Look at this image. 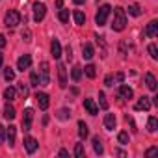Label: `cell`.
Segmentation results:
<instances>
[{"instance_id":"1","label":"cell","mask_w":158,"mask_h":158,"mask_svg":"<svg viewBox=\"0 0 158 158\" xmlns=\"http://www.w3.org/2000/svg\"><path fill=\"white\" fill-rule=\"evenodd\" d=\"M127 28V11L123 8H114V21H112V30L114 32H123Z\"/></svg>"},{"instance_id":"2","label":"cell","mask_w":158,"mask_h":158,"mask_svg":"<svg viewBox=\"0 0 158 158\" xmlns=\"http://www.w3.org/2000/svg\"><path fill=\"white\" fill-rule=\"evenodd\" d=\"M21 23H23V15H21L17 10L6 11V15H4V24H6L8 28H17Z\"/></svg>"},{"instance_id":"3","label":"cell","mask_w":158,"mask_h":158,"mask_svg":"<svg viewBox=\"0 0 158 158\" xmlns=\"http://www.w3.org/2000/svg\"><path fill=\"white\" fill-rule=\"evenodd\" d=\"M112 13V6L110 4H102L99 10H97V15H95V24L97 26H104L108 23V17Z\"/></svg>"},{"instance_id":"4","label":"cell","mask_w":158,"mask_h":158,"mask_svg":"<svg viewBox=\"0 0 158 158\" xmlns=\"http://www.w3.org/2000/svg\"><path fill=\"white\" fill-rule=\"evenodd\" d=\"M39 86H48L50 84V65L48 61H41L39 63Z\"/></svg>"},{"instance_id":"5","label":"cell","mask_w":158,"mask_h":158,"mask_svg":"<svg viewBox=\"0 0 158 158\" xmlns=\"http://www.w3.org/2000/svg\"><path fill=\"white\" fill-rule=\"evenodd\" d=\"M32 11H34V21L35 23H41L45 19V15H47V6L43 2H35L32 6Z\"/></svg>"},{"instance_id":"6","label":"cell","mask_w":158,"mask_h":158,"mask_svg":"<svg viewBox=\"0 0 158 158\" xmlns=\"http://www.w3.org/2000/svg\"><path fill=\"white\" fill-rule=\"evenodd\" d=\"M151 108H152L151 97H145V95H143V97H139V99H138V102L134 104V110H138V112H141V110H143V112H149Z\"/></svg>"},{"instance_id":"7","label":"cell","mask_w":158,"mask_h":158,"mask_svg":"<svg viewBox=\"0 0 158 158\" xmlns=\"http://www.w3.org/2000/svg\"><path fill=\"white\" fill-rule=\"evenodd\" d=\"M32 123H34V110L32 108H26L24 110V115H23V130L24 132L32 130Z\"/></svg>"},{"instance_id":"8","label":"cell","mask_w":158,"mask_h":158,"mask_svg":"<svg viewBox=\"0 0 158 158\" xmlns=\"http://www.w3.org/2000/svg\"><path fill=\"white\" fill-rule=\"evenodd\" d=\"M30 67H32V56H30V54H23V56L17 60V69L24 73V71H28Z\"/></svg>"},{"instance_id":"9","label":"cell","mask_w":158,"mask_h":158,"mask_svg":"<svg viewBox=\"0 0 158 158\" xmlns=\"http://www.w3.org/2000/svg\"><path fill=\"white\" fill-rule=\"evenodd\" d=\"M37 147H39V143H37V139H35L34 136H26V138H24V151H26L28 154H34V152L37 151Z\"/></svg>"},{"instance_id":"10","label":"cell","mask_w":158,"mask_h":158,"mask_svg":"<svg viewBox=\"0 0 158 158\" xmlns=\"http://www.w3.org/2000/svg\"><path fill=\"white\" fill-rule=\"evenodd\" d=\"M58 84H60V88H67V69H65V65L63 63H58Z\"/></svg>"},{"instance_id":"11","label":"cell","mask_w":158,"mask_h":158,"mask_svg":"<svg viewBox=\"0 0 158 158\" xmlns=\"http://www.w3.org/2000/svg\"><path fill=\"white\" fill-rule=\"evenodd\" d=\"M132 97H134V89H132L130 86H127V84L121 82V86H119V99H123V101H130Z\"/></svg>"},{"instance_id":"12","label":"cell","mask_w":158,"mask_h":158,"mask_svg":"<svg viewBox=\"0 0 158 158\" xmlns=\"http://www.w3.org/2000/svg\"><path fill=\"white\" fill-rule=\"evenodd\" d=\"M143 35H145V37H156V35H158V21H151V23L145 26Z\"/></svg>"},{"instance_id":"13","label":"cell","mask_w":158,"mask_h":158,"mask_svg":"<svg viewBox=\"0 0 158 158\" xmlns=\"http://www.w3.org/2000/svg\"><path fill=\"white\" fill-rule=\"evenodd\" d=\"M84 108L89 115H97L99 114V104L93 101V99H84Z\"/></svg>"},{"instance_id":"14","label":"cell","mask_w":158,"mask_h":158,"mask_svg":"<svg viewBox=\"0 0 158 158\" xmlns=\"http://www.w3.org/2000/svg\"><path fill=\"white\" fill-rule=\"evenodd\" d=\"M15 138H17V127H15V125H10V127L6 128V141H8L10 147L15 145Z\"/></svg>"},{"instance_id":"15","label":"cell","mask_w":158,"mask_h":158,"mask_svg":"<svg viewBox=\"0 0 158 158\" xmlns=\"http://www.w3.org/2000/svg\"><path fill=\"white\" fill-rule=\"evenodd\" d=\"M35 101H37V104H39V108H41V110H47V108H48V104H50V101H48V95H47L45 91H37V95H35Z\"/></svg>"},{"instance_id":"16","label":"cell","mask_w":158,"mask_h":158,"mask_svg":"<svg viewBox=\"0 0 158 158\" xmlns=\"http://www.w3.org/2000/svg\"><path fill=\"white\" fill-rule=\"evenodd\" d=\"M143 80H145V86H147L151 91H156V89H158V86H156V78H154L152 73H145Z\"/></svg>"},{"instance_id":"17","label":"cell","mask_w":158,"mask_h":158,"mask_svg":"<svg viewBox=\"0 0 158 158\" xmlns=\"http://www.w3.org/2000/svg\"><path fill=\"white\" fill-rule=\"evenodd\" d=\"M50 54H52L54 60H58L61 56V43L58 39H52V43H50Z\"/></svg>"},{"instance_id":"18","label":"cell","mask_w":158,"mask_h":158,"mask_svg":"<svg viewBox=\"0 0 158 158\" xmlns=\"http://www.w3.org/2000/svg\"><path fill=\"white\" fill-rule=\"evenodd\" d=\"M93 56H95L93 45H91V43H84V45H82V58H84V60H91Z\"/></svg>"},{"instance_id":"19","label":"cell","mask_w":158,"mask_h":158,"mask_svg":"<svg viewBox=\"0 0 158 158\" xmlns=\"http://www.w3.org/2000/svg\"><path fill=\"white\" fill-rule=\"evenodd\" d=\"M89 136V128H88V125L80 119V121H78V138H80V139H86Z\"/></svg>"},{"instance_id":"20","label":"cell","mask_w":158,"mask_h":158,"mask_svg":"<svg viewBox=\"0 0 158 158\" xmlns=\"http://www.w3.org/2000/svg\"><path fill=\"white\" fill-rule=\"evenodd\" d=\"M115 125H117L115 115H114V114H106V115H104V127H106L108 130H114V128H115Z\"/></svg>"},{"instance_id":"21","label":"cell","mask_w":158,"mask_h":158,"mask_svg":"<svg viewBox=\"0 0 158 158\" xmlns=\"http://www.w3.org/2000/svg\"><path fill=\"white\" fill-rule=\"evenodd\" d=\"M2 115H4L6 119H10V121H11V119H15V115H17V114H15L13 104H10V102H8V104L4 106V110H2Z\"/></svg>"},{"instance_id":"22","label":"cell","mask_w":158,"mask_h":158,"mask_svg":"<svg viewBox=\"0 0 158 158\" xmlns=\"http://www.w3.org/2000/svg\"><path fill=\"white\" fill-rule=\"evenodd\" d=\"M91 143H93V151H95V154H104V147H102V141H101V138L99 136H95L93 139H91Z\"/></svg>"},{"instance_id":"23","label":"cell","mask_w":158,"mask_h":158,"mask_svg":"<svg viewBox=\"0 0 158 158\" xmlns=\"http://www.w3.org/2000/svg\"><path fill=\"white\" fill-rule=\"evenodd\" d=\"M73 19H74V23H76L78 26H84V24H86V15H84L80 10H74V11H73Z\"/></svg>"},{"instance_id":"24","label":"cell","mask_w":158,"mask_h":158,"mask_svg":"<svg viewBox=\"0 0 158 158\" xmlns=\"http://www.w3.org/2000/svg\"><path fill=\"white\" fill-rule=\"evenodd\" d=\"M82 67L80 65H74L73 69H71V78H73V82H78V80H80V78H82Z\"/></svg>"},{"instance_id":"25","label":"cell","mask_w":158,"mask_h":158,"mask_svg":"<svg viewBox=\"0 0 158 158\" xmlns=\"http://www.w3.org/2000/svg\"><path fill=\"white\" fill-rule=\"evenodd\" d=\"M15 97H17V89H15V88H11V86H10V88H6V89H4V99H6L8 102L15 101Z\"/></svg>"},{"instance_id":"26","label":"cell","mask_w":158,"mask_h":158,"mask_svg":"<svg viewBox=\"0 0 158 158\" xmlns=\"http://www.w3.org/2000/svg\"><path fill=\"white\" fill-rule=\"evenodd\" d=\"M82 71L86 73V76H88V78H95V76H97V67H95L93 63H88Z\"/></svg>"},{"instance_id":"27","label":"cell","mask_w":158,"mask_h":158,"mask_svg":"<svg viewBox=\"0 0 158 158\" xmlns=\"http://www.w3.org/2000/svg\"><path fill=\"white\" fill-rule=\"evenodd\" d=\"M128 15H132V17H139L141 15V8H139V4H130L128 6Z\"/></svg>"},{"instance_id":"28","label":"cell","mask_w":158,"mask_h":158,"mask_svg":"<svg viewBox=\"0 0 158 158\" xmlns=\"http://www.w3.org/2000/svg\"><path fill=\"white\" fill-rule=\"evenodd\" d=\"M156 128H158V119L154 115H151L149 121H147V130L149 132H156Z\"/></svg>"},{"instance_id":"29","label":"cell","mask_w":158,"mask_h":158,"mask_svg":"<svg viewBox=\"0 0 158 158\" xmlns=\"http://www.w3.org/2000/svg\"><path fill=\"white\" fill-rule=\"evenodd\" d=\"M117 141H119L121 145H128V141H130V136H128V132H127V130H121V132L117 134Z\"/></svg>"},{"instance_id":"30","label":"cell","mask_w":158,"mask_h":158,"mask_svg":"<svg viewBox=\"0 0 158 158\" xmlns=\"http://www.w3.org/2000/svg\"><path fill=\"white\" fill-rule=\"evenodd\" d=\"M56 117H58V119H61V121H67V119H71V110H67V108H61V110H58Z\"/></svg>"},{"instance_id":"31","label":"cell","mask_w":158,"mask_h":158,"mask_svg":"<svg viewBox=\"0 0 158 158\" xmlns=\"http://www.w3.org/2000/svg\"><path fill=\"white\" fill-rule=\"evenodd\" d=\"M147 52H149V56H151L152 60H158V47H156V43H151V45L147 47Z\"/></svg>"},{"instance_id":"32","label":"cell","mask_w":158,"mask_h":158,"mask_svg":"<svg viewBox=\"0 0 158 158\" xmlns=\"http://www.w3.org/2000/svg\"><path fill=\"white\" fill-rule=\"evenodd\" d=\"M4 78H6L8 82H13V80H15V71H13L11 67H6V69H4Z\"/></svg>"},{"instance_id":"33","label":"cell","mask_w":158,"mask_h":158,"mask_svg":"<svg viewBox=\"0 0 158 158\" xmlns=\"http://www.w3.org/2000/svg\"><path fill=\"white\" fill-rule=\"evenodd\" d=\"M28 86H32V88H37V86H39V74H37L35 71L30 73V84H28Z\"/></svg>"},{"instance_id":"34","label":"cell","mask_w":158,"mask_h":158,"mask_svg":"<svg viewBox=\"0 0 158 158\" xmlns=\"http://www.w3.org/2000/svg\"><path fill=\"white\" fill-rule=\"evenodd\" d=\"M86 154V151H84V143H76L74 145V156L76 158H82Z\"/></svg>"},{"instance_id":"35","label":"cell","mask_w":158,"mask_h":158,"mask_svg":"<svg viewBox=\"0 0 158 158\" xmlns=\"http://www.w3.org/2000/svg\"><path fill=\"white\" fill-rule=\"evenodd\" d=\"M21 37H23L26 43H30V41H32V32H30V28H28V26H24V28L21 30Z\"/></svg>"},{"instance_id":"36","label":"cell","mask_w":158,"mask_h":158,"mask_svg":"<svg viewBox=\"0 0 158 158\" xmlns=\"http://www.w3.org/2000/svg\"><path fill=\"white\" fill-rule=\"evenodd\" d=\"M99 106L102 110H108V101H106V95L102 91H99Z\"/></svg>"},{"instance_id":"37","label":"cell","mask_w":158,"mask_h":158,"mask_svg":"<svg viewBox=\"0 0 158 158\" xmlns=\"http://www.w3.org/2000/svg\"><path fill=\"white\" fill-rule=\"evenodd\" d=\"M58 19L61 21V23H69V10H60V13H58Z\"/></svg>"},{"instance_id":"38","label":"cell","mask_w":158,"mask_h":158,"mask_svg":"<svg viewBox=\"0 0 158 158\" xmlns=\"http://www.w3.org/2000/svg\"><path fill=\"white\" fill-rule=\"evenodd\" d=\"M114 84H115V76H114V74H106V78H104V86L114 88Z\"/></svg>"},{"instance_id":"39","label":"cell","mask_w":158,"mask_h":158,"mask_svg":"<svg viewBox=\"0 0 158 158\" xmlns=\"http://www.w3.org/2000/svg\"><path fill=\"white\" fill-rule=\"evenodd\" d=\"M19 93L23 95V99H26V97H28V86H26L24 82H21V84H19Z\"/></svg>"},{"instance_id":"40","label":"cell","mask_w":158,"mask_h":158,"mask_svg":"<svg viewBox=\"0 0 158 158\" xmlns=\"http://www.w3.org/2000/svg\"><path fill=\"white\" fill-rule=\"evenodd\" d=\"M119 54H121V58H127V43L125 41H121V45H119Z\"/></svg>"},{"instance_id":"41","label":"cell","mask_w":158,"mask_h":158,"mask_svg":"<svg viewBox=\"0 0 158 158\" xmlns=\"http://www.w3.org/2000/svg\"><path fill=\"white\" fill-rule=\"evenodd\" d=\"M4 139H6V128H4L2 125H0V145L4 143Z\"/></svg>"},{"instance_id":"42","label":"cell","mask_w":158,"mask_h":158,"mask_svg":"<svg viewBox=\"0 0 158 158\" xmlns=\"http://www.w3.org/2000/svg\"><path fill=\"white\" fill-rule=\"evenodd\" d=\"M65 56H67V60H71V58H73V48H71L69 45L65 47Z\"/></svg>"},{"instance_id":"43","label":"cell","mask_w":158,"mask_h":158,"mask_svg":"<svg viewBox=\"0 0 158 158\" xmlns=\"http://www.w3.org/2000/svg\"><path fill=\"white\" fill-rule=\"evenodd\" d=\"M123 80H125V74H123V73H117V74H115V82H117V84H121Z\"/></svg>"},{"instance_id":"44","label":"cell","mask_w":158,"mask_h":158,"mask_svg":"<svg viewBox=\"0 0 158 158\" xmlns=\"http://www.w3.org/2000/svg\"><path fill=\"white\" fill-rule=\"evenodd\" d=\"M156 151H158L156 147H151V149H147V151H145V156H152V154H154Z\"/></svg>"},{"instance_id":"45","label":"cell","mask_w":158,"mask_h":158,"mask_svg":"<svg viewBox=\"0 0 158 158\" xmlns=\"http://www.w3.org/2000/svg\"><path fill=\"white\" fill-rule=\"evenodd\" d=\"M2 47H6V35L0 34V48H2Z\"/></svg>"},{"instance_id":"46","label":"cell","mask_w":158,"mask_h":158,"mask_svg":"<svg viewBox=\"0 0 158 158\" xmlns=\"http://www.w3.org/2000/svg\"><path fill=\"white\" fill-rule=\"evenodd\" d=\"M58 154H60V156H69V151H67V149H60Z\"/></svg>"},{"instance_id":"47","label":"cell","mask_w":158,"mask_h":158,"mask_svg":"<svg viewBox=\"0 0 158 158\" xmlns=\"http://www.w3.org/2000/svg\"><path fill=\"white\" fill-rule=\"evenodd\" d=\"M115 154H119V156H125L127 152H125V151H121V149H117V151H115Z\"/></svg>"},{"instance_id":"48","label":"cell","mask_w":158,"mask_h":158,"mask_svg":"<svg viewBox=\"0 0 158 158\" xmlns=\"http://www.w3.org/2000/svg\"><path fill=\"white\" fill-rule=\"evenodd\" d=\"M73 2H74L76 6H80V4H84V2H86V0H73Z\"/></svg>"},{"instance_id":"49","label":"cell","mask_w":158,"mask_h":158,"mask_svg":"<svg viewBox=\"0 0 158 158\" xmlns=\"http://www.w3.org/2000/svg\"><path fill=\"white\" fill-rule=\"evenodd\" d=\"M2 63H4V54H2V50H0V67H2Z\"/></svg>"},{"instance_id":"50","label":"cell","mask_w":158,"mask_h":158,"mask_svg":"<svg viewBox=\"0 0 158 158\" xmlns=\"http://www.w3.org/2000/svg\"><path fill=\"white\" fill-rule=\"evenodd\" d=\"M56 6H58V8H61V6H63V2H61V0H56Z\"/></svg>"}]
</instances>
